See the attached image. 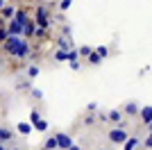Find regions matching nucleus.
Segmentation results:
<instances>
[{
  "mask_svg": "<svg viewBox=\"0 0 152 150\" xmlns=\"http://www.w3.org/2000/svg\"><path fill=\"white\" fill-rule=\"evenodd\" d=\"M7 30H9V34H12V37H23V30H25V27L12 18L9 23H7Z\"/></svg>",
  "mask_w": 152,
  "mask_h": 150,
  "instance_id": "nucleus-5",
  "label": "nucleus"
},
{
  "mask_svg": "<svg viewBox=\"0 0 152 150\" xmlns=\"http://www.w3.org/2000/svg\"><path fill=\"white\" fill-rule=\"evenodd\" d=\"M39 121H41V112H39V109H32L30 112V123L34 125V123H39Z\"/></svg>",
  "mask_w": 152,
  "mask_h": 150,
  "instance_id": "nucleus-21",
  "label": "nucleus"
},
{
  "mask_svg": "<svg viewBox=\"0 0 152 150\" xmlns=\"http://www.w3.org/2000/svg\"><path fill=\"white\" fill-rule=\"evenodd\" d=\"M39 73H41V68H39L37 64H32V66H27V77H30V80L39 77Z\"/></svg>",
  "mask_w": 152,
  "mask_h": 150,
  "instance_id": "nucleus-18",
  "label": "nucleus"
},
{
  "mask_svg": "<svg viewBox=\"0 0 152 150\" xmlns=\"http://www.w3.org/2000/svg\"><path fill=\"white\" fill-rule=\"evenodd\" d=\"M68 62H80V50L77 48L68 50Z\"/></svg>",
  "mask_w": 152,
  "mask_h": 150,
  "instance_id": "nucleus-22",
  "label": "nucleus"
},
{
  "mask_svg": "<svg viewBox=\"0 0 152 150\" xmlns=\"http://www.w3.org/2000/svg\"><path fill=\"white\" fill-rule=\"evenodd\" d=\"M14 21H16V23H20L23 27H25V25L30 23L32 18L27 16V12H25V9H16V14H14Z\"/></svg>",
  "mask_w": 152,
  "mask_h": 150,
  "instance_id": "nucleus-9",
  "label": "nucleus"
},
{
  "mask_svg": "<svg viewBox=\"0 0 152 150\" xmlns=\"http://www.w3.org/2000/svg\"><path fill=\"white\" fill-rule=\"evenodd\" d=\"M52 57H55V62H59V64H61V62H68V52H66V50H55V52H52Z\"/></svg>",
  "mask_w": 152,
  "mask_h": 150,
  "instance_id": "nucleus-16",
  "label": "nucleus"
},
{
  "mask_svg": "<svg viewBox=\"0 0 152 150\" xmlns=\"http://www.w3.org/2000/svg\"><path fill=\"white\" fill-rule=\"evenodd\" d=\"M70 64V71H80V62H68Z\"/></svg>",
  "mask_w": 152,
  "mask_h": 150,
  "instance_id": "nucleus-33",
  "label": "nucleus"
},
{
  "mask_svg": "<svg viewBox=\"0 0 152 150\" xmlns=\"http://www.w3.org/2000/svg\"><path fill=\"white\" fill-rule=\"evenodd\" d=\"M5 50H7L12 57H16V59H27V57L32 55L30 43H27L25 37H9V39L5 41Z\"/></svg>",
  "mask_w": 152,
  "mask_h": 150,
  "instance_id": "nucleus-1",
  "label": "nucleus"
},
{
  "mask_svg": "<svg viewBox=\"0 0 152 150\" xmlns=\"http://www.w3.org/2000/svg\"><path fill=\"white\" fill-rule=\"evenodd\" d=\"M95 50L100 52V57H102V59H104V57H109V48H107V46H98Z\"/></svg>",
  "mask_w": 152,
  "mask_h": 150,
  "instance_id": "nucleus-26",
  "label": "nucleus"
},
{
  "mask_svg": "<svg viewBox=\"0 0 152 150\" xmlns=\"http://www.w3.org/2000/svg\"><path fill=\"white\" fill-rule=\"evenodd\" d=\"M89 64H91V66H98V64H102V57H100V52H98V50H93V52L89 55Z\"/></svg>",
  "mask_w": 152,
  "mask_h": 150,
  "instance_id": "nucleus-17",
  "label": "nucleus"
},
{
  "mask_svg": "<svg viewBox=\"0 0 152 150\" xmlns=\"http://www.w3.org/2000/svg\"><path fill=\"white\" fill-rule=\"evenodd\" d=\"M98 109V102H89V107H86V112H95Z\"/></svg>",
  "mask_w": 152,
  "mask_h": 150,
  "instance_id": "nucleus-32",
  "label": "nucleus"
},
{
  "mask_svg": "<svg viewBox=\"0 0 152 150\" xmlns=\"http://www.w3.org/2000/svg\"><path fill=\"white\" fill-rule=\"evenodd\" d=\"M98 150H111V148H98Z\"/></svg>",
  "mask_w": 152,
  "mask_h": 150,
  "instance_id": "nucleus-38",
  "label": "nucleus"
},
{
  "mask_svg": "<svg viewBox=\"0 0 152 150\" xmlns=\"http://www.w3.org/2000/svg\"><path fill=\"white\" fill-rule=\"evenodd\" d=\"M143 148H152V134H148L145 141H143Z\"/></svg>",
  "mask_w": 152,
  "mask_h": 150,
  "instance_id": "nucleus-30",
  "label": "nucleus"
},
{
  "mask_svg": "<svg viewBox=\"0 0 152 150\" xmlns=\"http://www.w3.org/2000/svg\"><path fill=\"white\" fill-rule=\"evenodd\" d=\"M2 9H5V0H0V12H2Z\"/></svg>",
  "mask_w": 152,
  "mask_h": 150,
  "instance_id": "nucleus-34",
  "label": "nucleus"
},
{
  "mask_svg": "<svg viewBox=\"0 0 152 150\" xmlns=\"http://www.w3.org/2000/svg\"><path fill=\"white\" fill-rule=\"evenodd\" d=\"M93 121H95V116H93V114H86V118H84V123H86V125H91V123H93Z\"/></svg>",
  "mask_w": 152,
  "mask_h": 150,
  "instance_id": "nucleus-31",
  "label": "nucleus"
},
{
  "mask_svg": "<svg viewBox=\"0 0 152 150\" xmlns=\"http://www.w3.org/2000/svg\"><path fill=\"white\" fill-rule=\"evenodd\" d=\"M75 0H59V9L61 12H66V9H70V5H73Z\"/></svg>",
  "mask_w": 152,
  "mask_h": 150,
  "instance_id": "nucleus-24",
  "label": "nucleus"
},
{
  "mask_svg": "<svg viewBox=\"0 0 152 150\" xmlns=\"http://www.w3.org/2000/svg\"><path fill=\"white\" fill-rule=\"evenodd\" d=\"M34 130H37V132H45V130H48V121L41 118L39 123H34Z\"/></svg>",
  "mask_w": 152,
  "mask_h": 150,
  "instance_id": "nucleus-23",
  "label": "nucleus"
},
{
  "mask_svg": "<svg viewBox=\"0 0 152 150\" xmlns=\"http://www.w3.org/2000/svg\"><path fill=\"white\" fill-rule=\"evenodd\" d=\"M57 48H59V50H66V52H68V50L75 48V43H73V39H70V37H64V34H61V37L57 39Z\"/></svg>",
  "mask_w": 152,
  "mask_h": 150,
  "instance_id": "nucleus-6",
  "label": "nucleus"
},
{
  "mask_svg": "<svg viewBox=\"0 0 152 150\" xmlns=\"http://www.w3.org/2000/svg\"><path fill=\"white\" fill-rule=\"evenodd\" d=\"M41 150H45V148H41Z\"/></svg>",
  "mask_w": 152,
  "mask_h": 150,
  "instance_id": "nucleus-41",
  "label": "nucleus"
},
{
  "mask_svg": "<svg viewBox=\"0 0 152 150\" xmlns=\"http://www.w3.org/2000/svg\"><path fill=\"white\" fill-rule=\"evenodd\" d=\"M139 143H141V141L136 137H129L125 143H123V150H134V148H139Z\"/></svg>",
  "mask_w": 152,
  "mask_h": 150,
  "instance_id": "nucleus-14",
  "label": "nucleus"
},
{
  "mask_svg": "<svg viewBox=\"0 0 152 150\" xmlns=\"http://www.w3.org/2000/svg\"><path fill=\"white\" fill-rule=\"evenodd\" d=\"M12 150H23V148H12Z\"/></svg>",
  "mask_w": 152,
  "mask_h": 150,
  "instance_id": "nucleus-39",
  "label": "nucleus"
},
{
  "mask_svg": "<svg viewBox=\"0 0 152 150\" xmlns=\"http://www.w3.org/2000/svg\"><path fill=\"white\" fill-rule=\"evenodd\" d=\"M0 150H7V148H5V143H0Z\"/></svg>",
  "mask_w": 152,
  "mask_h": 150,
  "instance_id": "nucleus-37",
  "label": "nucleus"
},
{
  "mask_svg": "<svg viewBox=\"0 0 152 150\" xmlns=\"http://www.w3.org/2000/svg\"><path fill=\"white\" fill-rule=\"evenodd\" d=\"M45 150H59V143H57V137H48L45 139V143H43Z\"/></svg>",
  "mask_w": 152,
  "mask_h": 150,
  "instance_id": "nucleus-15",
  "label": "nucleus"
},
{
  "mask_svg": "<svg viewBox=\"0 0 152 150\" xmlns=\"http://www.w3.org/2000/svg\"><path fill=\"white\" fill-rule=\"evenodd\" d=\"M30 93L34 96V98H37V100H41V98H43V91H41V89H32Z\"/></svg>",
  "mask_w": 152,
  "mask_h": 150,
  "instance_id": "nucleus-28",
  "label": "nucleus"
},
{
  "mask_svg": "<svg viewBox=\"0 0 152 150\" xmlns=\"http://www.w3.org/2000/svg\"><path fill=\"white\" fill-rule=\"evenodd\" d=\"M68 150H82V148H80V146H73V148H68Z\"/></svg>",
  "mask_w": 152,
  "mask_h": 150,
  "instance_id": "nucleus-35",
  "label": "nucleus"
},
{
  "mask_svg": "<svg viewBox=\"0 0 152 150\" xmlns=\"http://www.w3.org/2000/svg\"><path fill=\"white\" fill-rule=\"evenodd\" d=\"M34 37H37V39H43V37H45V30L37 25V32H34Z\"/></svg>",
  "mask_w": 152,
  "mask_h": 150,
  "instance_id": "nucleus-29",
  "label": "nucleus"
},
{
  "mask_svg": "<svg viewBox=\"0 0 152 150\" xmlns=\"http://www.w3.org/2000/svg\"><path fill=\"white\" fill-rule=\"evenodd\" d=\"M109 121L121 123V121H123V112H118V109H111V112H109Z\"/></svg>",
  "mask_w": 152,
  "mask_h": 150,
  "instance_id": "nucleus-19",
  "label": "nucleus"
},
{
  "mask_svg": "<svg viewBox=\"0 0 152 150\" xmlns=\"http://www.w3.org/2000/svg\"><path fill=\"white\" fill-rule=\"evenodd\" d=\"M12 139H14V130L0 127V143H7V141H12Z\"/></svg>",
  "mask_w": 152,
  "mask_h": 150,
  "instance_id": "nucleus-12",
  "label": "nucleus"
},
{
  "mask_svg": "<svg viewBox=\"0 0 152 150\" xmlns=\"http://www.w3.org/2000/svg\"><path fill=\"white\" fill-rule=\"evenodd\" d=\"M55 137H57V143H59V150H68V148H73V139L68 137V134H66V132H57V134H55Z\"/></svg>",
  "mask_w": 152,
  "mask_h": 150,
  "instance_id": "nucleus-4",
  "label": "nucleus"
},
{
  "mask_svg": "<svg viewBox=\"0 0 152 150\" xmlns=\"http://www.w3.org/2000/svg\"><path fill=\"white\" fill-rule=\"evenodd\" d=\"M34 23L39 25V27H43V30H48L52 25V18L48 16V7H43V5H39L37 7V14H34Z\"/></svg>",
  "mask_w": 152,
  "mask_h": 150,
  "instance_id": "nucleus-3",
  "label": "nucleus"
},
{
  "mask_svg": "<svg viewBox=\"0 0 152 150\" xmlns=\"http://www.w3.org/2000/svg\"><path fill=\"white\" fill-rule=\"evenodd\" d=\"M32 130H34V125H32V123H16V132H18L20 137H27Z\"/></svg>",
  "mask_w": 152,
  "mask_h": 150,
  "instance_id": "nucleus-10",
  "label": "nucleus"
},
{
  "mask_svg": "<svg viewBox=\"0 0 152 150\" xmlns=\"http://www.w3.org/2000/svg\"><path fill=\"white\" fill-rule=\"evenodd\" d=\"M143 150H152V148H143Z\"/></svg>",
  "mask_w": 152,
  "mask_h": 150,
  "instance_id": "nucleus-40",
  "label": "nucleus"
},
{
  "mask_svg": "<svg viewBox=\"0 0 152 150\" xmlns=\"http://www.w3.org/2000/svg\"><path fill=\"white\" fill-rule=\"evenodd\" d=\"M9 37H12V34H9V30H7V27H0V43H5Z\"/></svg>",
  "mask_w": 152,
  "mask_h": 150,
  "instance_id": "nucleus-25",
  "label": "nucleus"
},
{
  "mask_svg": "<svg viewBox=\"0 0 152 150\" xmlns=\"http://www.w3.org/2000/svg\"><path fill=\"white\" fill-rule=\"evenodd\" d=\"M14 14H16V7H14V5H5V9L0 12V18L12 21V18H14Z\"/></svg>",
  "mask_w": 152,
  "mask_h": 150,
  "instance_id": "nucleus-11",
  "label": "nucleus"
},
{
  "mask_svg": "<svg viewBox=\"0 0 152 150\" xmlns=\"http://www.w3.org/2000/svg\"><path fill=\"white\" fill-rule=\"evenodd\" d=\"M34 32H37V23H34V18H32L30 23L25 25V30H23V37L30 39V37H34Z\"/></svg>",
  "mask_w": 152,
  "mask_h": 150,
  "instance_id": "nucleus-13",
  "label": "nucleus"
},
{
  "mask_svg": "<svg viewBox=\"0 0 152 150\" xmlns=\"http://www.w3.org/2000/svg\"><path fill=\"white\" fill-rule=\"evenodd\" d=\"M107 139L111 141L114 146H123L129 139V132H127V125H118L116 130H109L107 132Z\"/></svg>",
  "mask_w": 152,
  "mask_h": 150,
  "instance_id": "nucleus-2",
  "label": "nucleus"
},
{
  "mask_svg": "<svg viewBox=\"0 0 152 150\" xmlns=\"http://www.w3.org/2000/svg\"><path fill=\"white\" fill-rule=\"evenodd\" d=\"M125 116H139L141 114V107H139V102H134V100H129V102H125Z\"/></svg>",
  "mask_w": 152,
  "mask_h": 150,
  "instance_id": "nucleus-7",
  "label": "nucleus"
},
{
  "mask_svg": "<svg viewBox=\"0 0 152 150\" xmlns=\"http://www.w3.org/2000/svg\"><path fill=\"white\" fill-rule=\"evenodd\" d=\"M77 50H80V57H86V59H89V55L93 52L95 48H91V46H80Z\"/></svg>",
  "mask_w": 152,
  "mask_h": 150,
  "instance_id": "nucleus-20",
  "label": "nucleus"
},
{
  "mask_svg": "<svg viewBox=\"0 0 152 150\" xmlns=\"http://www.w3.org/2000/svg\"><path fill=\"white\" fill-rule=\"evenodd\" d=\"M141 121H143V125H150L152 123V105H145V107H141Z\"/></svg>",
  "mask_w": 152,
  "mask_h": 150,
  "instance_id": "nucleus-8",
  "label": "nucleus"
},
{
  "mask_svg": "<svg viewBox=\"0 0 152 150\" xmlns=\"http://www.w3.org/2000/svg\"><path fill=\"white\" fill-rule=\"evenodd\" d=\"M61 34H64V37H70V34H73V27H70L68 23H64V27H61Z\"/></svg>",
  "mask_w": 152,
  "mask_h": 150,
  "instance_id": "nucleus-27",
  "label": "nucleus"
},
{
  "mask_svg": "<svg viewBox=\"0 0 152 150\" xmlns=\"http://www.w3.org/2000/svg\"><path fill=\"white\" fill-rule=\"evenodd\" d=\"M148 132H150V134H152V123H150V125H148Z\"/></svg>",
  "mask_w": 152,
  "mask_h": 150,
  "instance_id": "nucleus-36",
  "label": "nucleus"
}]
</instances>
